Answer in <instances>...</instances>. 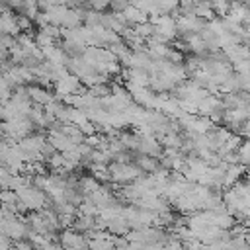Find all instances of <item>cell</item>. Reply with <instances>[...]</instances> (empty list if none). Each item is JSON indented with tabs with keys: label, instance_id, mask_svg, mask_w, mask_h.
<instances>
[{
	"label": "cell",
	"instance_id": "13",
	"mask_svg": "<svg viewBox=\"0 0 250 250\" xmlns=\"http://www.w3.org/2000/svg\"><path fill=\"white\" fill-rule=\"evenodd\" d=\"M244 170H246V166L240 164V162L229 164V168H227V172H225V188H230L236 180H240V178L244 176Z\"/></svg>",
	"mask_w": 250,
	"mask_h": 250
},
{
	"label": "cell",
	"instance_id": "14",
	"mask_svg": "<svg viewBox=\"0 0 250 250\" xmlns=\"http://www.w3.org/2000/svg\"><path fill=\"white\" fill-rule=\"evenodd\" d=\"M146 49H148V53L154 57V59H164L166 55H168V51H170V47H168V43H162V41H156L154 37H150V39H146Z\"/></svg>",
	"mask_w": 250,
	"mask_h": 250
},
{
	"label": "cell",
	"instance_id": "33",
	"mask_svg": "<svg viewBox=\"0 0 250 250\" xmlns=\"http://www.w3.org/2000/svg\"><path fill=\"white\" fill-rule=\"evenodd\" d=\"M51 2H53V4H66L68 0H51Z\"/></svg>",
	"mask_w": 250,
	"mask_h": 250
},
{
	"label": "cell",
	"instance_id": "3",
	"mask_svg": "<svg viewBox=\"0 0 250 250\" xmlns=\"http://www.w3.org/2000/svg\"><path fill=\"white\" fill-rule=\"evenodd\" d=\"M176 80L174 78H170L168 74H164V72H152L150 74V88L154 90V92H172L174 88H176Z\"/></svg>",
	"mask_w": 250,
	"mask_h": 250
},
{
	"label": "cell",
	"instance_id": "29",
	"mask_svg": "<svg viewBox=\"0 0 250 250\" xmlns=\"http://www.w3.org/2000/svg\"><path fill=\"white\" fill-rule=\"evenodd\" d=\"M109 4H111V6H109L111 12H123V10L131 4V0H109Z\"/></svg>",
	"mask_w": 250,
	"mask_h": 250
},
{
	"label": "cell",
	"instance_id": "17",
	"mask_svg": "<svg viewBox=\"0 0 250 250\" xmlns=\"http://www.w3.org/2000/svg\"><path fill=\"white\" fill-rule=\"evenodd\" d=\"M66 10H68L66 4H55V6L47 12L49 18H51V23H55V25H62V20H64V16H66Z\"/></svg>",
	"mask_w": 250,
	"mask_h": 250
},
{
	"label": "cell",
	"instance_id": "34",
	"mask_svg": "<svg viewBox=\"0 0 250 250\" xmlns=\"http://www.w3.org/2000/svg\"><path fill=\"white\" fill-rule=\"evenodd\" d=\"M244 176H246V178H250V166H246V170H244Z\"/></svg>",
	"mask_w": 250,
	"mask_h": 250
},
{
	"label": "cell",
	"instance_id": "24",
	"mask_svg": "<svg viewBox=\"0 0 250 250\" xmlns=\"http://www.w3.org/2000/svg\"><path fill=\"white\" fill-rule=\"evenodd\" d=\"M211 6H213V10L217 12L219 18H225L229 14V10H230V2L229 0H211Z\"/></svg>",
	"mask_w": 250,
	"mask_h": 250
},
{
	"label": "cell",
	"instance_id": "18",
	"mask_svg": "<svg viewBox=\"0 0 250 250\" xmlns=\"http://www.w3.org/2000/svg\"><path fill=\"white\" fill-rule=\"evenodd\" d=\"M35 43H37V47H41V49H45V47H51V45H57L59 41L55 39V37H51L43 27H37L35 29Z\"/></svg>",
	"mask_w": 250,
	"mask_h": 250
},
{
	"label": "cell",
	"instance_id": "11",
	"mask_svg": "<svg viewBox=\"0 0 250 250\" xmlns=\"http://www.w3.org/2000/svg\"><path fill=\"white\" fill-rule=\"evenodd\" d=\"M107 230L111 234H127L131 230V225H129L125 215H117L111 221H107Z\"/></svg>",
	"mask_w": 250,
	"mask_h": 250
},
{
	"label": "cell",
	"instance_id": "15",
	"mask_svg": "<svg viewBox=\"0 0 250 250\" xmlns=\"http://www.w3.org/2000/svg\"><path fill=\"white\" fill-rule=\"evenodd\" d=\"M96 217H98V215H96ZM96 217H90V215H76L72 229H76V230H80V232H90V230L96 229Z\"/></svg>",
	"mask_w": 250,
	"mask_h": 250
},
{
	"label": "cell",
	"instance_id": "25",
	"mask_svg": "<svg viewBox=\"0 0 250 250\" xmlns=\"http://www.w3.org/2000/svg\"><path fill=\"white\" fill-rule=\"evenodd\" d=\"M186 57H188V53H184V51H180L178 47H170V51H168V55H166V59L168 61H172V62H178V64H184V61H186Z\"/></svg>",
	"mask_w": 250,
	"mask_h": 250
},
{
	"label": "cell",
	"instance_id": "19",
	"mask_svg": "<svg viewBox=\"0 0 250 250\" xmlns=\"http://www.w3.org/2000/svg\"><path fill=\"white\" fill-rule=\"evenodd\" d=\"M16 23H18V27H20L21 31L35 29V27H33V25H35L33 18H31V16H27V14H23V12H16Z\"/></svg>",
	"mask_w": 250,
	"mask_h": 250
},
{
	"label": "cell",
	"instance_id": "26",
	"mask_svg": "<svg viewBox=\"0 0 250 250\" xmlns=\"http://www.w3.org/2000/svg\"><path fill=\"white\" fill-rule=\"evenodd\" d=\"M33 186L43 189V191H49V174H35L33 176Z\"/></svg>",
	"mask_w": 250,
	"mask_h": 250
},
{
	"label": "cell",
	"instance_id": "20",
	"mask_svg": "<svg viewBox=\"0 0 250 250\" xmlns=\"http://www.w3.org/2000/svg\"><path fill=\"white\" fill-rule=\"evenodd\" d=\"M88 92H90L94 98H104V96H109V94H111V80H109V82H100V84L92 86Z\"/></svg>",
	"mask_w": 250,
	"mask_h": 250
},
{
	"label": "cell",
	"instance_id": "21",
	"mask_svg": "<svg viewBox=\"0 0 250 250\" xmlns=\"http://www.w3.org/2000/svg\"><path fill=\"white\" fill-rule=\"evenodd\" d=\"M100 21H102V12H98V10H92V8H88V10H86V14H84V25L96 27V25H102Z\"/></svg>",
	"mask_w": 250,
	"mask_h": 250
},
{
	"label": "cell",
	"instance_id": "1",
	"mask_svg": "<svg viewBox=\"0 0 250 250\" xmlns=\"http://www.w3.org/2000/svg\"><path fill=\"white\" fill-rule=\"evenodd\" d=\"M107 168L111 172V182L113 184H131L137 178H141L143 174H146L135 162H115L113 160V162L107 164Z\"/></svg>",
	"mask_w": 250,
	"mask_h": 250
},
{
	"label": "cell",
	"instance_id": "5",
	"mask_svg": "<svg viewBox=\"0 0 250 250\" xmlns=\"http://www.w3.org/2000/svg\"><path fill=\"white\" fill-rule=\"evenodd\" d=\"M119 139H121V143H123V146L127 148V150H133V152H139V148H141V141H143V135L135 129H121V133H119Z\"/></svg>",
	"mask_w": 250,
	"mask_h": 250
},
{
	"label": "cell",
	"instance_id": "22",
	"mask_svg": "<svg viewBox=\"0 0 250 250\" xmlns=\"http://www.w3.org/2000/svg\"><path fill=\"white\" fill-rule=\"evenodd\" d=\"M238 154H240V164L250 166V137L242 141V145L238 146Z\"/></svg>",
	"mask_w": 250,
	"mask_h": 250
},
{
	"label": "cell",
	"instance_id": "2",
	"mask_svg": "<svg viewBox=\"0 0 250 250\" xmlns=\"http://www.w3.org/2000/svg\"><path fill=\"white\" fill-rule=\"evenodd\" d=\"M59 242L62 244V248H90V236L86 232H80L76 229H62L59 232Z\"/></svg>",
	"mask_w": 250,
	"mask_h": 250
},
{
	"label": "cell",
	"instance_id": "31",
	"mask_svg": "<svg viewBox=\"0 0 250 250\" xmlns=\"http://www.w3.org/2000/svg\"><path fill=\"white\" fill-rule=\"evenodd\" d=\"M2 8H10L14 12L21 10V0H2Z\"/></svg>",
	"mask_w": 250,
	"mask_h": 250
},
{
	"label": "cell",
	"instance_id": "28",
	"mask_svg": "<svg viewBox=\"0 0 250 250\" xmlns=\"http://www.w3.org/2000/svg\"><path fill=\"white\" fill-rule=\"evenodd\" d=\"M109 0H90V8L98 10V12H107L109 10Z\"/></svg>",
	"mask_w": 250,
	"mask_h": 250
},
{
	"label": "cell",
	"instance_id": "9",
	"mask_svg": "<svg viewBox=\"0 0 250 250\" xmlns=\"http://www.w3.org/2000/svg\"><path fill=\"white\" fill-rule=\"evenodd\" d=\"M123 16H125V20L129 21V25H137V23H141V21H146V20H148V12H145V10L137 8L135 4H129V6L123 10Z\"/></svg>",
	"mask_w": 250,
	"mask_h": 250
},
{
	"label": "cell",
	"instance_id": "10",
	"mask_svg": "<svg viewBox=\"0 0 250 250\" xmlns=\"http://www.w3.org/2000/svg\"><path fill=\"white\" fill-rule=\"evenodd\" d=\"M78 188L82 189V193H84V195H90L92 191H96V189H100V188H102V182H100L94 174H80Z\"/></svg>",
	"mask_w": 250,
	"mask_h": 250
},
{
	"label": "cell",
	"instance_id": "16",
	"mask_svg": "<svg viewBox=\"0 0 250 250\" xmlns=\"http://www.w3.org/2000/svg\"><path fill=\"white\" fill-rule=\"evenodd\" d=\"M195 16H199V18H203V20H207V21H211V20L219 18V16H217V12H215V10H213V6H211V0H197Z\"/></svg>",
	"mask_w": 250,
	"mask_h": 250
},
{
	"label": "cell",
	"instance_id": "8",
	"mask_svg": "<svg viewBox=\"0 0 250 250\" xmlns=\"http://www.w3.org/2000/svg\"><path fill=\"white\" fill-rule=\"evenodd\" d=\"M59 45L64 49V53H66L70 59H74V57H82L84 51H86V47H88L84 41H76V39H62Z\"/></svg>",
	"mask_w": 250,
	"mask_h": 250
},
{
	"label": "cell",
	"instance_id": "4",
	"mask_svg": "<svg viewBox=\"0 0 250 250\" xmlns=\"http://www.w3.org/2000/svg\"><path fill=\"white\" fill-rule=\"evenodd\" d=\"M29 88V98L33 104H41V105H47L53 98H55V92L49 90V88H43L39 84H27Z\"/></svg>",
	"mask_w": 250,
	"mask_h": 250
},
{
	"label": "cell",
	"instance_id": "35",
	"mask_svg": "<svg viewBox=\"0 0 250 250\" xmlns=\"http://www.w3.org/2000/svg\"><path fill=\"white\" fill-rule=\"evenodd\" d=\"M229 2H234V0H229Z\"/></svg>",
	"mask_w": 250,
	"mask_h": 250
},
{
	"label": "cell",
	"instance_id": "6",
	"mask_svg": "<svg viewBox=\"0 0 250 250\" xmlns=\"http://www.w3.org/2000/svg\"><path fill=\"white\" fill-rule=\"evenodd\" d=\"M135 164H137L143 172H146V174H154V172L160 168V160H158V156L143 154V152H137V156H135Z\"/></svg>",
	"mask_w": 250,
	"mask_h": 250
},
{
	"label": "cell",
	"instance_id": "32",
	"mask_svg": "<svg viewBox=\"0 0 250 250\" xmlns=\"http://www.w3.org/2000/svg\"><path fill=\"white\" fill-rule=\"evenodd\" d=\"M53 6H55V4H53L51 0H37V8H39V12H49Z\"/></svg>",
	"mask_w": 250,
	"mask_h": 250
},
{
	"label": "cell",
	"instance_id": "23",
	"mask_svg": "<svg viewBox=\"0 0 250 250\" xmlns=\"http://www.w3.org/2000/svg\"><path fill=\"white\" fill-rule=\"evenodd\" d=\"M47 164H49V168H51V170H57V168L66 166V156H64V152L57 150V152L47 160Z\"/></svg>",
	"mask_w": 250,
	"mask_h": 250
},
{
	"label": "cell",
	"instance_id": "27",
	"mask_svg": "<svg viewBox=\"0 0 250 250\" xmlns=\"http://www.w3.org/2000/svg\"><path fill=\"white\" fill-rule=\"evenodd\" d=\"M16 43V37L10 35V33H2L0 35V51H10Z\"/></svg>",
	"mask_w": 250,
	"mask_h": 250
},
{
	"label": "cell",
	"instance_id": "12",
	"mask_svg": "<svg viewBox=\"0 0 250 250\" xmlns=\"http://www.w3.org/2000/svg\"><path fill=\"white\" fill-rule=\"evenodd\" d=\"M217 105H221V96L209 94V96H205V98L197 104V113H199V115H209Z\"/></svg>",
	"mask_w": 250,
	"mask_h": 250
},
{
	"label": "cell",
	"instance_id": "7",
	"mask_svg": "<svg viewBox=\"0 0 250 250\" xmlns=\"http://www.w3.org/2000/svg\"><path fill=\"white\" fill-rule=\"evenodd\" d=\"M47 139L57 146V150L61 152H66L74 146V143L70 141V137L64 133V131H47Z\"/></svg>",
	"mask_w": 250,
	"mask_h": 250
},
{
	"label": "cell",
	"instance_id": "30",
	"mask_svg": "<svg viewBox=\"0 0 250 250\" xmlns=\"http://www.w3.org/2000/svg\"><path fill=\"white\" fill-rule=\"evenodd\" d=\"M33 21H35V25H37V27H45L47 23H51V18H49V14H47V12H39V14L35 16V20H33Z\"/></svg>",
	"mask_w": 250,
	"mask_h": 250
}]
</instances>
